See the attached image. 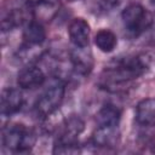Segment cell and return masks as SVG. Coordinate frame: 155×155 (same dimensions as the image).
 I'll use <instances>...</instances> for the list:
<instances>
[{
  "instance_id": "13",
  "label": "cell",
  "mask_w": 155,
  "mask_h": 155,
  "mask_svg": "<svg viewBox=\"0 0 155 155\" xmlns=\"http://www.w3.org/2000/svg\"><path fill=\"white\" fill-rule=\"evenodd\" d=\"M94 45L104 53L113 52L117 45L116 35L109 29H101L94 36Z\"/></svg>"
},
{
  "instance_id": "9",
  "label": "cell",
  "mask_w": 155,
  "mask_h": 155,
  "mask_svg": "<svg viewBox=\"0 0 155 155\" xmlns=\"http://www.w3.org/2000/svg\"><path fill=\"white\" fill-rule=\"evenodd\" d=\"M23 44L38 46L45 42L46 40V31L42 24L38 21H29L25 23L23 29Z\"/></svg>"
},
{
  "instance_id": "2",
  "label": "cell",
  "mask_w": 155,
  "mask_h": 155,
  "mask_svg": "<svg viewBox=\"0 0 155 155\" xmlns=\"http://www.w3.org/2000/svg\"><path fill=\"white\" fill-rule=\"evenodd\" d=\"M35 143V132L22 124L7 125L2 130V144L13 153H27L31 150Z\"/></svg>"
},
{
  "instance_id": "12",
  "label": "cell",
  "mask_w": 155,
  "mask_h": 155,
  "mask_svg": "<svg viewBox=\"0 0 155 155\" xmlns=\"http://www.w3.org/2000/svg\"><path fill=\"white\" fill-rule=\"evenodd\" d=\"M119 139L117 127L98 126L92 134V142L97 147H114Z\"/></svg>"
},
{
  "instance_id": "17",
  "label": "cell",
  "mask_w": 155,
  "mask_h": 155,
  "mask_svg": "<svg viewBox=\"0 0 155 155\" xmlns=\"http://www.w3.org/2000/svg\"><path fill=\"white\" fill-rule=\"evenodd\" d=\"M117 4H119V0H99L98 6L102 11L107 12V11L113 10L115 6H117Z\"/></svg>"
},
{
  "instance_id": "14",
  "label": "cell",
  "mask_w": 155,
  "mask_h": 155,
  "mask_svg": "<svg viewBox=\"0 0 155 155\" xmlns=\"http://www.w3.org/2000/svg\"><path fill=\"white\" fill-rule=\"evenodd\" d=\"M84 131V121L78 116H71L65 120L64 131L59 138L68 140H76V137Z\"/></svg>"
},
{
  "instance_id": "4",
  "label": "cell",
  "mask_w": 155,
  "mask_h": 155,
  "mask_svg": "<svg viewBox=\"0 0 155 155\" xmlns=\"http://www.w3.org/2000/svg\"><path fill=\"white\" fill-rule=\"evenodd\" d=\"M65 93V84L57 79L53 84H51L38 98L35 103V113L40 117H47L53 114L64 99Z\"/></svg>"
},
{
  "instance_id": "8",
  "label": "cell",
  "mask_w": 155,
  "mask_h": 155,
  "mask_svg": "<svg viewBox=\"0 0 155 155\" xmlns=\"http://www.w3.org/2000/svg\"><path fill=\"white\" fill-rule=\"evenodd\" d=\"M90 24L87 21H85L81 17L74 18L69 27H68V34L71 44L76 47H86L88 46L90 41Z\"/></svg>"
},
{
  "instance_id": "18",
  "label": "cell",
  "mask_w": 155,
  "mask_h": 155,
  "mask_svg": "<svg viewBox=\"0 0 155 155\" xmlns=\"http://www.w3.org/2000/svg\"><path fill=\"white\" fill-rule=\"evenodd\" d=\"M150 1H151V4H153V5H155V0H150Z\"/></svg>"
},
{
  "instance_id": "15",
  "label": "cell",
  "mask_w": 155,
  "mask_h": 155,
  "mask_svg": "<svg viewBox=\"0 0 155 155\" xmlns=\"http://www.w3.org/2000/svg\"><path fill=\"white\" fill-rule=\"evenodd\" d=\"M25 10V8H24ZM24 10H21V8H16V10H12L10 11L1 21V28H2V31H7V30H12L13 28L23 24L27 19V16H25V11Z\"/></svg>"
},
{
  "instance_id": "16",
  "label": "cell",
  "mask_w": 155,
  "mask_h": 155,
  "mask_svg": "<svg viewBox=\"0 0 155 155\" xmlns=\"http://www.w3.org/2000/svg\"><path fill=\"white\" fill-rule=\"evenodd\" d=\"M80 151L76 140H68L58 138L53 145V154H78Z\"/></svg>"
},
{
  "instance_id": "11",
  "label": "cell",
  "mask_w": 155,
  "mask_h": 155,
  "mask_svg": "<svg viewBox=\"0 0 155 155\" xmlns=\"http://www.w3.org/2000/svg\"><path fill=\"white\" fill-rule=\"evenodd\" d=\"M121 119V111L113 104L104 105L96 115V122L101 127H117Z\"/></svg>"
},
{
  "instance_id": "7",
  "label": "cell",
  "mask_w": 155,
  "mask_h": 155,
  "mask_svg": "<svg viewBox=\"0 0 155 155\" xmlns=\"http://www.w3.org/2000/svg\"><path fill=\"white\" fill-rule=\"evenodd\" d=\"M45 74L38 65H28L23 68L17 75V85L23 90H33L45 82Z\"/></svg>"
},
{
  "instance_id": "5",
  "label": "cell",
  "mask_w": 155,
  "mask_h": 155,
  "mask_svg": "<svg viewBox=\"0 0 155 155\" xmlns=\"http://www.w3.org/2000/svg\"><path fill=\"white\" fill-rule=\"evenodd\" d=\"M70 63L73 70L81 76H86L93 68V58L88 47H76L70 52Z\"/></svg>"
},
{
  "instance_id": "10",
  "label": "cell",
  "mask_w": 155,
  "mask_h": 155,
  "mask_svg": "<svg viewBox=\"0 0 155 155\" xmlns=\"http://www.w3.org/2000/svg\"><path fill=\"white\" fill-rule=\"evenodd\" d=\"M134 119L137 124L142 126H149L155 124V98L142 99L134 111Z\"/></svg>"
},
{
  "instance_id": "1",
  "label": "cell",
  "mask_w": 155,
  "mask_h": 155,
  "mask_svg": "<svg viewBox=\"0 0 155 155\" xmlns=\"http://www.w3.org/2000/svg\"><path fill=\"white\" fill-rule=\"evenodd\" d=\"M147 61L142 56H127L105 67L99 78V86L109 92H120L147 70Z\"/></svg>"
},
{
  "instance_id": "6",
  "label": "cell",
  "mask_w": 155,
  "mask_h": 155,
  "mask_svg": "<svg viewBox=\"0 0 155 155\" xmlns=\"http://www.w3.org/2000/svg\"><path fill=\"white\" fill-rule=\"evenodd\" d=\"M23 104H24V97L18 88L8 87L2 91L0 109L4 116H11L18 113L22 109Z\"/></svg>"
},
{
  "instance_id": "19",
  "label": "cell",
  "mask_w": 155,
  "mask_h": 155,
  "mask_svg": "<svg viewBox=\"0 0 155 155\" xmlns=\"http://www.w3.org/2000/svg\"><path fill=\"white\" fill-rule=\"evenodd\" d=\"M71 1H74V0H71Z\"/></svg>"
},
{
  "instance_id": "3",
  "label": "cell",
  "mask_w": 155,
  "mask_h": 155,
  "mask_svg": "<svg viewBox=\"0 0 155 155\" xmlns=\"http://www.w3.org/2000/svg\"><path fill=\"white\" fill-rule=\"evenodd\" d=\"M121 19L125 30L133 38L147 31L153 23L151 13L139 4H131L126 6L121 13Z\"/></svg>"
}]
</instances>
